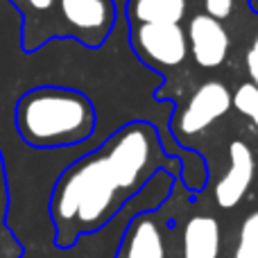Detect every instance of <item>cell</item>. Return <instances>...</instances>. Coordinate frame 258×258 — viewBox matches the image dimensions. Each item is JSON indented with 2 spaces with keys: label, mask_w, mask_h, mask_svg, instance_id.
I'll return each mask as SVG.
<instances>
[{
  "label": "cell",
  "mask_w": 258,
  "mask_h": 258,
  "mask_svg": "<svg viewBox=\"0 0 258 258\" xmlns=\"http://www.w3.org/2000/svg\"><path fill=\"white\" fill-rule=\"evenodd\" d=\"M159 156L154 129L132 122L68 165L48 204L57 247L68 249L82 236L102 229L152 177Z\"/></svg>",
  "instance_id": "1"
},
{
  "label": "cell",
  "mask_w": 258,
  "mask_h": 258,
  "mask_svg": "<svg viewBox=\"0 0 258 258\" xmlns=\"http://www.w3.org/2000/svg\"><path fill=\"white\" fill-rule=\"evenodd\" d=\"M14 125L23 143L30 147H68L93 136L95 109L82 91L43 84L18 98Z\"/></svg>",
  "instance_id": "2"
},
{
  "label": "cell",
  "mask_w": 258,
  "mask_h": 258,
  "mask_svg": "<svg viewBox=\"0 0 258 258\" xmlns=\"http://www.w3.org/2000/svg\"><path fill=\"white\" fill-rule=\"evenodd\" d=\"M113 23V0H59L57 5V39H75L86 48H98Z\"/></svg>",
  "instance_id": "3"
},
{
  "label": "cell",
  "mask_w": 258,
  "mask_h": 258,
  "mask_svg": "<svg viewBox=\"0 0 258 258\" xmlns=\"http://www.w3.org/2000/svg\"><path fill=\"white\" fill-rule=\"evenodd\" d=\"M132 45L138 52V57L145 59L150 66L174 68L188 54L186 32L179 25H168V23L136 25L132 30Z\"/></svg>",
  "instance_id": "4"
},
{
  "label": "cell",
  "mask_w": 258,
  "mask_h": 258,
  "mask_svg": "<svg viewBox=\"0 0 258 258\" xmlns=\"http://www.w3.org/2000/svg\"><path fill=\"white\" fill-rule=\"evenodd\" d=\"M231 107L233 95L229 93L227 86L220 84V82H204L192 93L186 109L181 111L179 129H181V134L195 136V134L204 132L206 127H211L218 118H222Z\"/></svg>",
  "instance_id": "5"
},
{
  "label": "cell",
  "mask_w": 258,
  "mask_h": 258,
  "mask_svg": "<svg viewBox=\"0 0 258 258\" xmlns=\"http://www.w3.org/2000/svg\"><path fill=\"white\" fill-rule=\"evenodd\" d=\"M21 14V45L23 52L41 50L50 39H57V5L59 0H9Z\"/></svg>",
  "instance_id": "6"
},
{
  "label": "cell",
  "mask_w": 258,
  "mask_h": 258,
  "mask_svg": "<svg viewBox=\"0 0 258 258\" xmlns=\"http://www.w3.org/2000/svg\"><path fill=\"white\" fill-rule=\"evenodd\" d=\"M229 159H231V165L215 186V202L220 209H233L240 204L242 197L249 190L251 181H254L256 172L254 152L249 150L247 143L233 141L229 145Z\"/></svg>",
  "instance_id": "7"
},
{
  "label": "cell",
  "mask_w": 258,
  "mask_h": 258,
  "mask_svg": "<svg viewBox=\"0 0 258 258\" xmlns=\"http://www.w3.org/2000/svg\"><path fill=\"white\" fill-rule=\"evenodd\" d=\"M190 54L202 68H218L229 52V34L218 18L197 14L188 25Z\"/></svg>",
  "instance_id": "8"
},
{
  "label": "cell",
  "mask_w": 258,
  "mask_h": 258,
  "mask_svg": "<svg viewBox=\"0 0 258 258\" xmlns=\"http://www.w3.org/2000/svg\"><path fill=\"white\" fill-rule=\"evenodd\" d=\"M116 258H165V240L159 222L152 215L134 218Z\"/></svg>",
  "instance_id": "9"
},
{
  "label": "cell",
  "mask_w": 258,
  "mask_h": 258,
  "mask_svg": "<svg viewBox=\"0 0 258 258\" xmlns=\"http://www.w3.org/2000/svg\"><path fill=\"white\" fill-rule=\"evenodd\" d=\"M222 231L213 215H195L183 227V258H220Z\"/></svg>",
  "instance_id": "10"
},
{
  "label": "cell",
  "mask_w": 258,
  "mask_h": 258,
  "mask_svg": "<svg viewBox=\"0 0 258 258\" xmlns=\"http://www.w3.org/2000/svg\"><path fill=\"white\" fill-rule=\"evenodd\" d=\"M183 14H186V0H132L129 5V16L136 21V25L143 23L179 25Z\"/></svg>",
  "instance_id": "11"
},
{
  "label": "cell",
  "mask_w": 258,
  "mask_h": 258,
  "mask_svg": "<svg viewBox=\"0 0 258 258\" xmlns=\"http://www.w3.org/2000/svg\"><path fill=\"white\" fill-rule=\"evenodd\" d=\"M233 258H258V211L242 220Z\"/></svg>",
  "instance_id": "12"
},
{
  "label": "cell",
  "mask_w": 258,
  "mask_h": 258,
  "mask_svg": "<svg viewBox=\"0 0 258 258\" xmlns=\"http://www.w3.org/2000/svg\"><path fill=\"white\" fill-rule=\"evenodd\" d=\"M233 107L240 113H245L247 118H251V122L258 129V89L251 82L238 86V91L233 93Z\"/></svg>",
  "instance_id": "13"
},
{
  "label": "cell",
  "mask_w": 258,
  "mask_h": 258,
  "mask_svg": "<svg viewBox=\"0 0 258 258\" xmlns=\"http://www.w3.org/2000/svg\"><path fill=\"white\" fill-rule=\"evenodd\" d=\"M7 213H9V181H7L5 154L0 150V231L7 229Z\"/></svg>",
  "instance_id": "14"
},
{
  "label": "cell",
  "mask_w": 258,
  "mask_h": 258,
  "mask_svg": "<svg viewBox=\"0 0 258 258\" xmlns=\"http://www.w3.org/2000/svg\"><path fill=\"white\" fill-rule=\"evenodd\" d=\"M23 256V245L12 229H3L0 231V258H21Z\"/></svg>",
  "instance_id": "15"
},
{
  "label": "cell",
  "mask_w": 258,
  "mask_h": 258,
  "mask_svg": "<svg viewBox=\"0 0 258 258\" xmlns=\"http://www.w3.org/2000/svg\"><path fill=\"white\" fill-rule=\"evenodd\" d=\"M204 5H206V14H209V16L222 21V18H227L229 14H231L233 0H204Z\"/></svg>",
  "instance_id": "16"
},
{
  "label": "cell",
  "mask_w": 258,
  "mask_h": 258,
  "mask_svg": "<svg viewBox=\"0 0 258 258\" xmlns=\"http://www.w3.org/2000/svg\"><path fill=\"white\" fill-rule=\"evenodd\" d=\"M247 71L251 75V84L258 89V39L251 43L249 52H247Z\"/></svg>",
  "instance_id": "17"
}]
</instances>
